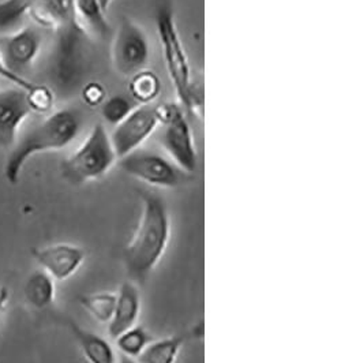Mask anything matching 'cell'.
I'll return each instance as SVG.
<instances>
[{"label": "cell", "mask_w": 341, "mask_h": 363, "mask_svg": "<svg viewBox=\"0 0 341 363\" xmlns=\"http://www.w3.org/2000/svg\"><path fill=\"white\" fill-rule=\"evenodd\" d=\"M141 215L123 250L128 280L144 284L169 247L172 221L167 202L157 193L141 190Z\"/></svg>", "instance_id": "6da1fadb"}, {"label": "cell", "mask_w": 341, "mask_h": 363, "mask_svg": "<svg viewBox=\"0 0 341 363\" xmlns=\"http://www.w3.org/2000/svg\"><path fill=\"white\" fill-rule=\"evenodd\" d=\"M86 122V115L79 107L56 109L45 118L19 134L16 144L10 149L6 164L4 178L16 186L26 163L40 153L59 152L72 145L81 135Z\"/></svg>", "instance_id": "7a4b0ae2"}, {"label": "cell", "mask_w": 341, "mask_h": 363, "mask_svg": "<svg viewBox=\"0 0 341 363\" xmlns=\"http://www.w3.org/2000/svg\"><path fill=\"white\" fill-rule=\"evenodd\" d=\"M155 23L162 47L165 70L178 97V104L186 111V113L201 119L203 111V91L194 78L177 25L174 9L169 3H162L157 6Z\"/></svg>", "instance_id": "3957f363"}, {"label": "cell", "mask_w": 341, "mask_h": 363, "mask_svg": "<svg viewBox=\"0 0 341 363\" xmlns=\"http://www.w3.org/2000/svg\"><path fill=\"white\" fill-rule=\"evenodd\" d=\"M47 73L55 96H69L79 88L88 65L89 41L77 25L55 32Z\"/></svg>", "instance_id": "277c9868"}, {"label": "cell", "mask_w": 341, "mask_h": 363, "mask_svg": "<svg viewBox=\"0 0 341 363\" xmlns=\"http://www.w3.org/2000/svg\"><path fill=\"white\" fill-rule=\"evenodd\" d=\"M118 163L109 133L103 122L94 123L82 144L60 164L65 181L72 186H82L103 179Z\"/></svg>", "instance_id": "5b68a950"}, {"label": "cell", "mask_w": 341, "mask_h": 363, "mask_svg": "<svg viewBox=\"0 0 341 363\" xmlns=\"http://www.w3.org/2000/svg\"><path fill=\"white\" fill-rule=\"evenodd\" d=\"M159 111V144L164 155L181 172L193 175L198 169V150L196 137L186 116V111L178 103L160 104Z\"/></svg>", "instance_id": "8992f818"}, {"label": "cell", "mask_w": 341, "mask_h": 363, "mask_svg": "<svg viewBox=\"0 0 341 363\" xmlns=\"http://www.w3.org/2000/svg\"><path fill=\"white\" fill-rule=\"evenodd\" d=\"M150 56L152 45L146 30L137 21L123 17L111 44L113 70L121 77L131 78L146 69Z\"/></svg>", "instance_id": "52a82bcc"}, {"label": "cell", "mask_w": 341, "mask_h": 363, "mask_svg": "<svg viewBox=\"0 0 341 363\" xmlns=\"http://www.w3.org/2000/svg\"><path fill=\"white\" fill-rule=\"evenodd\" d=\"M118 163L128 177L156 189H177L189 177L164 153L144 147L119 159Z\"/></svg>", "instance_id": "ba28073f"}, {"label": "cell", "mask_w": 341, "mask_h": 363, "mask_svg": "<svg viewBox=\"0 0 341 363\" xmlns=\"http://www.w3.org/2000/svg\"><path fill=\"white\" fill-rule=\"evenodd\" d=\"M160 126L159 106H137L109 133L118 160L144 146Z\"/></svg>", "instance_id": "9c48e42d"}, {"label": "cell", "mask_w": 341, "mask_h": 363, "mask_svg": "<svg viewBox=\"0 0 341 363\" xmlns=\"http://www.w3.org/2000/svg\"><path fill=\"white\" fill-rule=\"evenodd\" d=\"M43 30L35 23H26L10 35L0 36V59L10 73L23 77L35 65L43 50Z\"/></svg>", "instance_id": "30bf717a"}, {"label": "cell", "mask_w": 341, "mask_h": 363, "mask_svg": "<svg viewBox=\"0 0 341 363\" xmlns=\"http://www.w3.org/2000/svg\"><path fill=\"white\" fill-rule=\"evenodd\" d=\"M32 257L38 268L48 273L55 281H66L82 268L86 252L78 245L62 242L35 247Z\"/></svg>", "instance_id": "8fae6325"}, {"label": "cell", "mask_w": 341, "mask_h": 363, "mask_svg": "<svg viewBox=\"0 0 341 363\" xmlns=\"http://www.w3.org/2000/svg\"><path fill=\"white\" fill-rule=\"evenodd\" d=\"M30 115L25 89L16 86L0 91V147H13L19 130Z\"/></svg>", "instance_id": "7c38bea8"}, {"label": "cell", "mask_w": 341, "mask_h": 363, "mask_svg": "<svg viewBox=\"0 0 341 363\" xmlns=\"http://www.w3.org/2000/svg\"><path fill=\"white\" fill-rule=\"evenodd\" d=\"M142 309V299L140 286L131 280H126L116 291V306L113 317L108 324V335L115 339L118 335L127 330L128 328L138 324Z\"/></svg>", "instance_id": "4fadbf2b"}, {"label": "cell", "mask_w": 341, "mask_h": 363, "mask_svg": "<svg viewBox=\"0 0 341 363\" xmlns=\"http://www.w3.org/2000/svg\"><path fill=\"white\" fill-rule=\"evenodd\" d=\"M29 19L44 30L59 32L74 25L72 0H26Z\"/></svg>", "instance_id": "5bb4252c"}, {"label": "cell", "mask_w": 341, "mask_h": 363, "mask_svg": "<svg viewBox=\"0 0 341 363\" xmlns=\"http://www.w3.org/2000/svg\"><path fill=\"white\" fill-rule=\"evenodd\" d=\"M72 17L77 28L89 41L106 40L112 29L100 0H72Z\"/></svg>", "instance_id": "9a60e30c"}, {"label": "cell", "mask_w": 341, "mask_h": 363, "mask_svg": "<svg viewBox=\"0 0 341 363\" xmlns=\"http://www.w3.org/2000/svg\"><path fill=\"white\" fill-rule=\"evenodd\" d=\"M60 320L75 339L86 362L118 363L119 355L116 354L115 347L106 337L78 325L72 318L60 317Z\"/></svg>", "instance_id": "2e32d148"}, {"label": "cell", "mask_w": 341, "mask_h": 363, "mask_svg": "<svg viewBox=\"0 0 341 363\" xmlns=\"http://www.w3.org/2000/svg\"><path fill=\"white\" fill-rule=\"evenodd\" d=\"M23 296L32 309H50L56 299V281L43 269H35L25 280Z\"/></svg>", "instance_id": "e0dca14e"}, {"label": "cell", "mask_w": 341, "mask_h": 363, "mask_svg": "<svg viewBox=\"0 0 341 363\" xmlns=\"http://www.w3.org/2000/svg\"><path fill=\"white\" fill-rule=\"evenodd\" d=\"M186 340V335H171L152 340L137 361L138 363H177Z\"/></svg>", "instance_id": "ac0fdd59"}, {"label": "cell", "mask_w": 341, "mask_h": 363, "mask_svg": "<svg viewBox=\"0 0 341 363\" xmlns=\"http://www.w3.org/2000/svg\"><path fill=\"white\" fill-rule=\"evenodd\" d=\"M128 91L131 99L140 106L153 104L162 93V82L156 74L145 69L130 78Z\"/></svg>", "instance_id": "d6986e66"}, {"label": "cell", "mask_w": 341, "mask_h": 363, "mask_svg": "<svg viewBox=\"0 0 341 363\" xmlns=\"http://www.w3.org/2000/svg\"><path fill=\"white\" fill-rule=\"evenodd\" d=\"M79 303L89 313L94 321L107 327L113 317L116 306V292L101 291L86 294L79 298Z\"/></svg>", "instance_id": "ffe728a7"}, {"label": "cell", "mask_w": 341, "mask_h": 363, "mask_svg": "<svg viewBox=\"0 0 341 363\" xmlns=\"http://www.w3.org/2000/svg\"><path fill=\"white\" fill-rule=\"evenodd\" d=\"M113 340L119 351V355L137 359L144 352L145 348L153 340V337L147 333L144 327L137 324L118 335Z\"/></svg>", "instance_id": "44dd1931"}, {"label": "cell", "mask_w": 341, "mask_h": 363, "mask_svg": "<svg viewBox=\"0 0 341 363\" xmlns=\"http://www.w3.org/2000/svg\"><path fill=\"white\" fill-rule=\"evenodd\" d=\"M134 107H135L134 103L130 99H127L126 96H122V94H115L109 97L107 96V99L100 106V113L106 123L115 128L126 118Z\"/></svg>", "instance_id": "7402d4cb"}, {"label": "cell", "mask_w": 341, "mask_h": 363, "mask_svg": "<svg viewBox=\"0 0 341 363\" xmlns=\"http://www.w3.org/2000/svg\"><path fill=\"white\" fill-rule=\"evenodd\" d=\"M26 91V101L32 111V113L38 115H48L54 111L55 96L54 91L47 85H37L33 84Z\"/></svg>", "instance_id": "603a6c76"}, {"label": "cell", "mask_w": 341, "mask_h": 363, "mask_svg": "<svg viewBox=\"0 0 341 363\" xmlns=\"http://www.w3.org/2000/svg\"><path fill=\"white\" fill-rule=\"evenodd\" d=\"M81 97L89 108H96L103 104V101L107 99V91L106 88L96 81H90L81 86Z\"/></svg>", "instance_id": "cb8c5ba5"}, {"label": "cell", "mask_w": 341, "mask_h": 363, "mask_svg": "<svg viewBox=\"0 0 341 363\" xmlns=\"http://www.w3.org/2000/svg\"><path fill=\"white\" fill-rule=\"evenodd\" d=\"M0 78L10 81L14 86H18V88H21V89H25V91H28V89L33 85V82H32V81H29L28 78H25V77H18V75H14V74L10 73V72L4 67V65H3V62H1V59H0Z\"/></svg>", "instance_id": "d4e9b609"}, {"label": "cell", "mask_w": 341, "mask_h": 363, "mask_svg": "<svg viewBox=\"0 0 341 363\" xmlns=\"http://www.w3.org/2000/svg\"><path fill=\"white\" fill-rule=\"evenodd\" d=\"M9 299H10V291L7 290L4 286H0V313L6 310Z\"/></svg>", "instance_id": "484cf974"}, {"label": "cell", "mask_w": 341, "mask_h": 363, "mask_svg": "<svg viewBox=\"0 0 341 363\" xmlns=\"http://www.w3.org/2000/svg\"><path fill=\"white\" fill-rule=\"evenodd\" d=\"M118 363H138V361L133 359V358H128V357H125V355H119L118 357Z\"/></svg>", "instance_id": "4316f807"}, {"label": "cell", "mask_w": 341, "mask_h": 363, "mask_svg": "<svg viewBox=\"0 0 341 363\" xmlns=\"http://www.w3.org/2000/svg\"><path fill=\"white\" fill-rule=\"evenodd\" d=\"M113 0H100V3H101V6H103V9L107 11L108 9H109V6H111V3H112Z\"/></svg>", "instance_id": "83f0119b"}, {"label": "cell", "mask_w": 341, "mask_h": 363, "mask_svg": "<svg viewBox=\"0 0 341 363\" xmlns=\"http://www.w3.org/2000/svg\"><path fill=\"white\" fill-rule=\"evenodd\" d=\"M1 314H3V313H0V318H1Z\"/></svg>", "instance_id": "f1b7e54d"}]
</instances>
